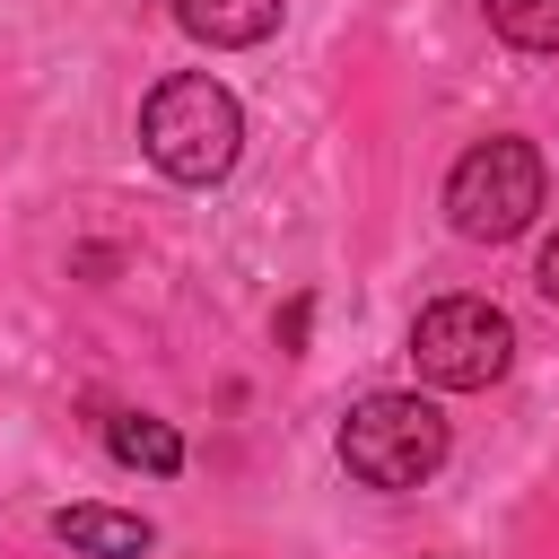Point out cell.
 <instances>
[{
    "instance_id": "6da1fadb",
    "label": "cell",
    "mask_w": 559,
    "mask_h": 559,
    "mask_svg": "<svg viewBox=\"0 0 559 559\" xmlns=\"http://www.w3.org/2000/svg\"><path fill=\"white\" fill-rule=\"evenodd\" d=\"M140 148L157 175L175 183H218L245 148V114L218 79H166L148 105H140Z\"/></svg>"
},
{
    "instance_id": "7a4b0ae2",
    "label": "cell",
    "mask_w": 559,
    "mask_h": 559,
    "mask_svg": "<svg viewBox=\"0 0 559 559\" xmlns=\"http://www.w3.org/2000/svg\"><path fill=\"white\" fill-rule=\"evenodd\" d=\"M533 210H542V148H533V140L498 131V140H472V148L454 157V175H445V218H454V236L507 245V236L533 227Z\"/></svg>"
},
{
    "instance_id": "3957f363",
    "label": "cell",
    "mask_w": 559,
    "mask_h": 559,
    "mask_svg": "<svg viewBox=\"0 0 559 559\" xmlns=\"http://www.w3.org/2000/svg\"><path fill=\"white\" fill-rule=\"evenodd\" d=\"M341 463L367 489H419L445 463V411L419 402V393H367L341 419Z\"/></svg>"
},
{
    "instance_id": "277c9868",
    "label": "cell",
    "mask_w": 559,
    "mask_h": 559,
    "mask_svg": "<svg viewBox=\"0 0 559 559\" xmlns=\"http://www.w3.org/2000/svg\"><path fill=\"white\" fill-rule=\"evenodd\" d=\"M411 358H419L428 384L480 393V384H498V376L515 367V323H507V306H489V297H437V306H419V323H411Z\"/></svg>"
},
{
    "instance_id": "5b68a950",
    "label": "cell",
    "mask_w": 559,
    "mask_h": 559,
    "mask_svg": "<svg viewBox=\"0 0 559 559\" xmlns=\"http://www.w3.org/2000/svg\"><path fill=\"white\" fill-rule=\"evenodd\" d=\"M175 26L210 52H236V44H262L280 26V0H175Z\"/></svg>"
},
{
    "instance_id": "8992f818",
    "label": "cell",
    "mask_w": 559,
    "mask_h": 559,
    "mask_svg": "<svg viewBox=\"0 0 559 559\" xmlns=\"http://www.w3.org/2000/svg\"><path fill=\"white\" fill-rule=\"evenodd\" d=\"M52 542L96 550V559H140L157 533H148V515H114V507H61V515H52Z\"/></svg>"
},
{
    "instance_id": "52a82bcc",
    "label": "cell",
    "mask_w": 559,
    "mask_h": 559,
    "mask_svg": "<svg viewBox=\"0 0 559 559\" xmlns=\"http://www.w3.org/2000/svg\"><path fill=\"white\" fill-rule=\"evenodd\" d=\"M105 445H114V463H131V472H157V480H175V472H183V437H175L166 419L114 411V419H105Z\"/></svg>"
},
{
    "instance_id": "ba28073f",
    "label": "cell",
    "mask_w": 559,
    "mask_h": 559,
    "mask_svg": "<svg viewBox=\"0 0 559 559\" xmlns=\"http://www.w3.org/2000/svg\"><path fill=\"white\" fill-rule=\"evenodd\" d=\"M489 26L515 52H559V0H489Z\"/></svg>"
},
{
    "instance_id": "9c48e42d",
    "label": "cell",
    "mask_w": 559,
    "mask_h": 559,
    "mask_svg": "<svg viewBox=\"0 0 559 559\" xmlns=\"http://www.w3.org/2000/svg\"><path fill=\"white\" fill-rule=\"evenodd\" d=\"M533 280H542V297H550V306H559V236H550V245H542V262H533Z\"/></svg>"
}]
</instances>
